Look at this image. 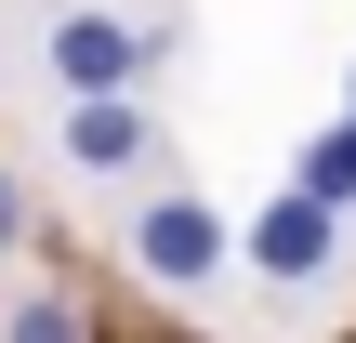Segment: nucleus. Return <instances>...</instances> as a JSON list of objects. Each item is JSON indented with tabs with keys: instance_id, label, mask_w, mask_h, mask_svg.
I'll use <instances>...</instances> for the list:
<instances>
[{
	"instance_id": "f257e3e1",
	"label": "nucleus",
	"mask_w": 356,
	"mask_h": 343,
	"mask_svg": "<svg viewBox=\"0 0 356 343\" xmlns=\"http://www.w3.org/2000/svg\"><path fill=\"white\" fill-rule=\"evenodd\" d=\"M159 53H172V26H132V13H53V40H40V66L66 79V106L79 93H145Z\"/></svg>"
},
{
	"instance_id": "f03ea898",
	"label": "nucleus",
	"mask_w": 356,
	"mask_h": 343,
	"mask_svg": "<svg viewBox=\"0 0 356 343\" xmlns=\"http://www.w3.org/2000/svg\"><path fill=\"white\" fill-rule=\"evenodd\" d=\"M132 264H145L159 291H211V278L238 264V225H225L211 198H145V212H132Z\"/></svg>"
},
{
	"instance_id": "7ed1b4c3",
	"label": "nucleus",
	"mask_w": 356,
	"mask_h": 343,
	"mask_svg": "<svg viewBox=\"0 0 356 343\" xmlns=\"http://www.w3.org/2000/svg\"><path fill=\"white\" fill-rule=\"evenodd\" d=\"M238 251H251L277 291H304V278H330V264H343V212H330V198H304V185H277V198L238 225Z\"/></svg>"
},
{
	"instance_id": "20e7f679",
	"label": "nucleus",
	"mask_w": 356,
	"mask_h": 343,
	"mask_svg": "<svg viewBox=\"0 0 356 343\" xmlns=\"http://www.w3.org/2000/svg\"><path fill=\"white\" fill-rule=\"evenodd\" d=\"M66 159H79L92 185H106V172H145V159H159V119H145L132 93H79V106H66Z\"/></svg>"
},
{
	"instance_id": "39448f33",
	"label": "nucleus",
	"mask_w": 356,
	"mask_h": 343,
	"mask_svg": "<svg viewBox=\"0 0 356 343\" xmlns=\"http://www.w3.org/2000/svg\"><path fill=\"white\" fill-rule=\"evenodd\" d=\"M291 185H304V198H330V212H356V106L304 145V159H291Z\"/></svg>"
},
{
	"instance_id": "423d86ee",
	"label": "nucleus",
	"mask_w": 356,
	"mask_h": 343,
	"mask_svg": "<svg viewBox=\"0 0 356 343\" xmlns=\"http://www.w3.org/2000/svg\"><path fill=\"white\" fill-rule=\"evenodd\" d=\"M0 343H79V304H66V291H26V304L0 317Z\"/></svg>"
},
{
	"instance_id": "0eeeda50",
	"label": "nucleus",
	"mask_w": 356,
	"mask_h": 343,
	"mask_svg": "<svg viewBox=\"0 0 356 343\" xmlns=\"http://www.w3.org/2000/svg\"><path fill=\"white\" fill-rule=\"evenodd\" d=\"M13 225H26V198H13V172H0V238H13Z\"/></svg>"
},
{
	"instance_id": "6e6552de",
	"label": "nucleus",
	"mask_w": 356,
	"mask_h": 343,
	"mask_svg": "<svg viewBox=\"0 0 356 343\" xmlns=\"http://www.w3.org/2000/svg\"><path fill=\"white\" fill-rule=\"evenodd\" d=\"M343 106H356V66H343Z\"/></svg>"
}]
</instances>
